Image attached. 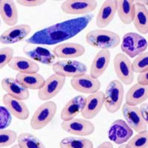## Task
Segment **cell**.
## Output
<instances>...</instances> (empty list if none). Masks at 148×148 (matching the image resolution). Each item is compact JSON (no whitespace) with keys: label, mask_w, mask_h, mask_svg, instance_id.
Listing matches in <instances>:
<instances>
[{"label":"cell","mask_w":148,"mask_h":148,"mask_svg":"<svg viewBox=\"0 0 148 148\" xmlns=\"http://www.w3.org/2000/svg\"><path fill=\"white\" fill-rule=\"evenodd\" d=\"M15 79L24 88L29 90H38L42 88L45 83L44 77L39 73H18L16 75Z\"/></svg>","instance_id":"obj_27"},{"label":"cell","mask_w":148,"mask_h":148,"mask_svg":"<svg viewBox=\"0 0 148 148\" xmlns=\"http://www.w3.org/2000/svg\"><path fill=\"white\" fill-rule=\"evenodd\" d=\"M125 96V89L122 83L118 79L112 80L108 84L104 92V104L108 113L113 114L121 108Z\"/></svg>","instance_id":"obj_3"},{"label":"cell","mask_w":148,"mask_h":148,"mask_svg":"<svg viewBox=\"0 0 148 148\" xmlns=\"http://www.w3.org/2000/svg\"><path fill=\"white\" fill-rule=\"evenodd\" d=\"M46 0H16V3L25 8H36L46 3Z\"/></svg>","instance_id":"obj_36"},{"label":"cell","mask_w":148,"mask_h":148,"mask_svg":"<svg viewBox=\"0 0 148 148\" xmlns=\"http://www.w3.org/2000/svg\"><path fill=\"white\" fill-rule=\"evenodd\" d=\"M17 142L20 148H46L38 137L29 133H22L18 135Z\"/></svg>","instance_id":"obj_30"},{"label":"cell","mask_w":148,"mask_h":148,"mask_svg":"<svg viewBox=\"0 0 148 148\" xmlns=\"http://www.w3.org/2000/svg\"><path fill=\"white\" fill-rule=\"evenodd\" d=\"M31 32V27L27 24L12 26L0 36V43L2 45H13L22 42Z\"/></svg>","instance_id":"obj_14"},{"label":"cell","mask_w":148,"mask_h":148,"mask_svg":"<svg viewBox=\"0 0 148 148\" xmlns=\"http://www.w3.org/2000/svg\"><path fill=\"white\" fill-rule=\"evenodd\" d=\"M110 57L111 53L110 51L101 50L99 51L92 62L90 75L96 79L102 76L110 62Z\"/></svg>","instance_id":"obj_21"},{"label":"cell","mask_w":148,"mask_h":148,"mask_svg":"<svg viewBox=\"0 0 148 148\" xmlns=\"http://www.w3.org/2000/svg\"><path fill=\"white\" fill-rule=\"evenodd\" d=\"M8 66L19 73H36L40 70L38 63L24 56H14Z\"/></svg>","instance_id":"obj_24"},{"label":"cell","mask_w":148,"mask_h":148,"mask_svg":"<svg viewBox=\"0 0 148 148\" xmlns=\"http://www.w3.org/2000/svg\"><path fill=\"white\" fill-rule=\"evenodd\" d=\"M93 18L92 14L58 22L36 32L27 39L32 45H53L72 39L88 27Z\"/></svg>","instance_id":"obj_1"},{"label":"cell","mask_w":148,"mask_h":148,"mask_svg":"<svg viewBox=\"0 0 148 148\" xmlns=\"http://www.w3.org/2000/svg\"><path fill=\"white\" fill-rule=\"evenodd\" d=\"M118 148H126V147H125V145H120V146Z\"/></svg>","instance_id":"obj_41"},{"label":"cell","mask_w":148,"mask_h":148,"mask_svg":"<svg viewBox=\"0 0 148 148\" xmlns=\"http://www.w3.org/2000/svg\"><path fill=\"white\" fill-rule=\"evenodd\" d=\"M148 99L147 86H142L138 83L133 84L125 95V104L137 107L145 102Z\"/></svg>","instance_id":"obj_25"},{"label":"cell","mask_w":148,"mask_h":148,"mask_svg":"<svg viewBox=\"0 0 148 148\" xmlns=\"http://www.w3.org/2000/svg\"><path fill=\"white\" fill-rule=\"evenodd\" d=\"M85 47L76 42H62L53 50L56 57L63 59H73L81 57L85 53Z\"/></svg>","instance_id":"obj_17"},{"label":"cell","mask_w":148,"mask_h":148,"mask_svg":"<svg viewBox=\"0 0 148 148\" xmlns=\"http://www.w3.org/2000/svg\"><path fill=\"white\" fill-rule=\"evenodd\" d=\"M57 112V104L53 101H45L36 110L30 119V127L39 130L50 124Z\"/></svg>","instance_id":"obj_4"},{"label":"cell","mask_w":148,"mask_h":148,"mask_svg":"<svg viewBox=\"0 0 148 148\" xmlns=\"http://www.w3.org/2000/svg\"><path fill=\"white\" fill-rule=\"evenodd\" d=\"M2 102L11 116H14L17 119L25 121L28 119L30 110L24 101L16 99L9 95L5 94L2 97Z\"/></svg>","instance_id":"obj_18"},{"label":"cell","mask_w":148,"mask_h":148,"mask_svg":"<svg viewBox=\"0 0 148 148\" xmlns=\"http://www.w3.org/2000/svg\"><path fill=\"white\" fill-rule=\"evenodd\" d=\"M113 68L118 80L125 85L134 81V73L132 70L131 61L123 53H119L113 59Z\"/></svg>","instance_id":"obj_7"},{"label":"cell","mask_w":148,"mask_h":148,"mask_svg":"<svg viewBox=\"0 0 148 148\" xmlns=\"http://www.w3.org/2000/svg\"><path fill=\"white\" fill-rule=\"evenodd\" d=\"M11 122V114L5 107L0 106V130L7 129Z\"/></svg>","instance_id":"obj_35"},{"label":"cell","mask_w":148,"mask_h":148,"mask_svg":"<svg viewBox=\"0 0 148 148\" xmlns=\"http://www.w3.org/2000/svg\"><path fill=\"white\" fill-rule=\"evenodd\" d=\"M98 6L96 0H66L61 5V10L68 15H88Z\"/></svg>","instance_id":"obj_9"},{"label":"cell","mask_w":148,"mask_h":148,"mask_svg":"<svg viewBox=\"0 0 148 148\" xmlns=\"http://www.w3.org/2000/svg\"><path fill=\"white\" fill-rule=\"evenodd\" d=\"M148 72L141 73H138L137 76V83L140 85L142 86H148V78H147Z\"/></svg>","instance_id":"obj_38"},{"label":"cell","mask_w":148,"mask_h":148,"mask_svg":"<svg viewBox=\"0 0 148 148\" xmlns=\"http://www.w3.org/2000/svg\"><path fill=\"white\" fill-rule=\"evenodd\" d=\"M148 43L143 36L134 32H129L123 36L121 49L124 54L129 58H135L147 51Z\"/></svg>","instance_id":"obj_5"},{"label":"cell","mask_w":148,"mask_h":148,"mask_svg":"<svg viewBox=\"0 0 148 148\" xmlns=\"http://www.w3.org/2000/svg\"><path fill=\"white\" fill-rule=\"evenodd\" d=\"M66 82V78L53 73L45 80L42 88L38 90V97L42 101H49L59 94Z\"/></svg>","instance_id":"obj_8"},{"label":"cell","mask_w":148,"mask_h":148,"mask_svg":"<svg viewBox=\"0 0 148 148\" xmlns=\"http://www.w3.org/2000/svg\"><path fill=\"white\" fill-rule=\"evenodd\" d=\"M10 148H20V147H18V145H13V146H12Z\"/></svg>","instance_id":"obj_40"},{"label":"cell","mask_w":148,"mask_h":148,"mask_svg":"<svg viewBox=\"0 0 148 148\" xmlns=\"http://www.w3.org/2000/svg\"><path fill=\"white\" fill-rule=\"evenodd\" d=\"M135 14L133 25L140 35L148 34V10L147 6L140 3L138 1H134Z\"/></svg>","instance_id":"obj_26"},{"label":"cell","mask_w":148,"mask_h":148,"mask_svg":"<svg viewBox=\"0 0 148 148\" xmlns=\"http://www.w3.org/2000/svg\"><path fill=\"white\" fill-rule=\"evenodd\" d=\"M71 84L75 90L84 94H92L99 91L101 88L99 80L87 73L72 78Z\"/></svg>","instance_id":"obj_15"},{"label":"cell","mask_w":148,"mask_h":148,"mask_svg":"<svg viewBox=\"0 0 148 148\" xmlns=\"http://www.w3.org/2000/svg\"><path fill=\"white\" fill-rule=\"evenodd\" d=\"M0 16L6 25H16L18 14L16 2L13 0H0Z\"/></svg>","instance_id":"obj_23"},{"label":"cell","mask_w":148,"mask_h":148,"mask_svg":"<svg viewBox=\"0 0 148 148\" xmlns=\"http://www.w3.org/2000/svg\"><path fill=\"white\" fill-rule=\"evenodd\" d=\"M138 110H139L141 118L143 119L145 122L148 124V103L145 101V102L141 104L139 108H138Z\"/></svg>","instance_id":"obj_37"},{"label":"cell","mask_w":148,"mask_h":148,"mask_svg":"<svg viewBox=\"0 0 148 148\" xmlns=\"http://www.w3.org/2000/svg\"><path fill=\"white\" fill-rule=\"evenodd\" d=\"M14 49L10 47H4L0 48V70L8 65L10 61L14 58Z\"/></svg>","instance_id":"obj_34"},{"label":"cell","mask_w":148,"mask_h":148,"mask_svg":"<svg viewBox=\"0 0 148 148\" xmlns=\"http://www.w3.org/2000/svg\"><path fill=\"white\" fill-rule=\"evenodd\" d=\"M132 70L133 73H141L148 71V53L145 51L141 53L136 57H135L133 62H131Z\"/></svg>","instance_id":"obj_32"},{"label":"cell","mask_w":148,"mask_h":148,"mask_svg":"<svg viewBox=\"0 0 148 148\" xmlns=\"http://www.w3.org/2000/svg\"><path fill=\"white\" fill-rule=\"evenodd\" d=\"M60 148H93L91 140L81 136H68L59 143Z\"/></svg>","instance_id":"obj_29"},{"label":"cell","mask_w":148,"mask_h":148,"mask_svg":"<svg viewBox=\"0 0 148 148\" xmlns=\"http://www.w3.org/2000/svg\"><path fill=\"white\" fill-rule=\"evenodd\" d=\"M23 52L31 60L46 65H53L56 58L51 50L37 45L27 43L24 45Z\"/></svg>","instance_id":"obj_11"},{"label":"cell","mask_w":148,"mask_h":148,"mask_svg":"<svg viewBox=\"0 0 148 148\" xmlns=\"http://www.w3.org/2000/svg\"><path fill=\"white\" fill-rule=\"evenodd\" d=\"M96 148H114V147H113V145L112 144V142L105 141L104 142H102V143L100 144Z\"/></svg>","instance_id":"obj_39"},{"label":"cell","mask_w":148,"mask_h":148,"mask_svg":"<svg viewBox=\"0 0 148 148\" xmlns=\"http://www.w3.org/2000/svg\"><path fill=\"white\" fill-rule=\"evenodd\" d=\"M117 10V0H105L100 7L96 24L99 29L108 27L114 18Z\"/></svg>","instance_id":"obj_19"},{"label":"cell","mask_w":148,"mask_h":148,"mask_svg":"<svg viewBox=\"0 0 148 148\" xmlns=\"http://www.w3.org/2000/svg\"><path fill=\"white\" fill-rule=\"evenodd\" d=\"M86 42L95 48L110 51L116 47L121 42V37L116 33L108 30L97 29L86 34Z\"/></svg>","instance_id":"obj_2"},{"label":"cell","mask_w":148,"mask_h":148,"mask_svg":"<svg viewBox=\"0 0 148 148\" xmlns=\"http://www.w3.org/2000/svg\"><path fill=\"white\" fill-rule=\"evenodd\" d=\"M126 148H147L148 131L140 132L136 136L131 137L125 145Z\"/></svg>","instance_id":"obj_31"},{"label":"cell","mask_w":148,"mask_h":148,"mask_svg":"<svg viewBox=\"0 0 148 148\" xmlns=\"http://www.w3.org/2000/svg\"><path fill=\"white\" fill-rule=\"evenodd\" d=\"M120 21L124 25H129L133 22L135 14L134 1L117 0V10Z\"/></svg>","instance_id":"obj_28"},{"label":"cell","mask_w":148,"mask_h":148,"mask_svg":"<svg viewBox=\"0 0 148 148\" xmlns=\"http://www.w3.org/2000/svg\"><path fill=\"white\" fill-rule=\"evenodd\" d=\"M104 93L102 91L90 94L85 98L84 105L81 112L83 119L90 120L94 119L104 107Z\"/></svg>","instance_id":"obj_12"},{"label":"cell","mask_w":148,"mask_h":148,"mask_svg":"<svg viewBox=\"0 0 148 148\" xmlns=\"http://www.w3.org/2000/svg\"><path fill=\"white\" fill-rule=\"evenodd\" d=\"M54 73L63 77H76L85 74L88 67L85 64L76 60L64 59L56 62L52 65Z\"/></svg>","instance_id":"obj_6"},{"label":"cell","mask_w":148,"mask_h":148,"mask_svg":"<svg viewBox=\"0 0 148 148\" xmlns=\"http://www.w3.org/2000/svg\"><path fill=\"white\" fill-rule=\"evenodd\" d=\"M61 127L67 133L76 136H88L95 131L94 125L90 120L84 119H73L67 121H62Z\"/></svg>","instance_id":"obj_10"},{"label":"cell","mask_w":148,"mask_h":148,"mask_svg":"<svg viewBox=\"0 0 148 148\" xmlns=\"http://www.w3.org/2000/svg\"><path fill=\"white\" fill-rule=\"evenodd\" d=\"M18 135L12 130H0V148L7 147L14 145L17 140Z\"/></svg>","instance_id":"obj_33"},{"label":"cell","mask_w":148,"mask_h":148,"mask_svg":"<svg viewBox=\"0 0 148 148\" xmlns=\"http://www.w3.org/2000/svg\"><path fill=\"white\" fill-rule=\"evenodd\" d=\"M4 91L7 92L6 94L18 100L25 101L29 99L30 92L27 89L24 88L15 79V78L6 77L2 79L0 83Z\"/></svg>","instance_id":"obj_20"},{"label":"cell","mask_w":148,"mask_h":148,"mask_svg":"<svg viewBox=\"0 0 148 148\" xmlns=\"http://www.w3.org/2000/svg\"><path fill=\"white\" fill-rule=\"evenodd\" d=\"M133 135V130L122 119L113 121L108 130V138L111 141L119 145H125Z\"/></svg>","instance_id":"obj_13"},{"label":"cell","mask_w":148,"mask_h":148,"mask_svg":"<svg viewBox=\"0 0 148 148\" xmlns=\"http://www.w3.org/2000/svg\"><path fill=\"white\" fill-rule=\"evenodd\" d=\"M85 97L77 96L72 98L66 103L62 110L60 117L63 121H67L75 119L79 113H81L84 105Z\"/></svg>","instance_id":"obj_22"},{"label":"cell","mask_w":148,"mask_h":148,"mask_svg":"<svg viewBox=\"0 0 148 148\" xmlns=\"http://www.w3.org/2000/svg\"><path fill=\"white\" fill-rule=\"evenodd\" d=\"M121 111L126 123L133 130H135L137 133L147 130L148 124L141 118L138 107L130 106L124 104L121 107Z\"/></svg>","instance_id":"obj_16"},{"label":"cell","mask_w":148,"mask_h":148,"mask_svg":"<svg viewBox=\"0 0 148 148\" xmlns=\"http://www.w3.org/2000/svg\"><path fill=\"white\" fill-rule=\"evenodd\" d=\"M0 27H1V19H0Z\"/></svg>","instance_id":"obj_42"}]
</instances>
